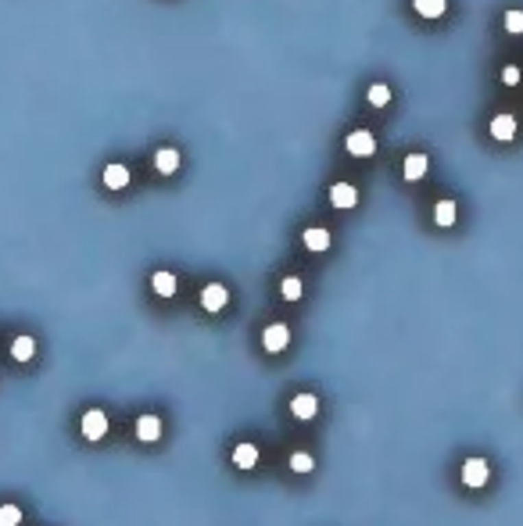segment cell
Segmentation results:
<instances>
[{
  "label": "cell",
  "mask_w": 523,
  "mask_h": 526,
  "mask_svg": "<svg viewBox=\"0 0 523 526\" xmlns=\"http://www.w3.org/2000/svg\"><path fill=\"white\" fill-rule=\"evenodd\" d=\"M33 355H36V340L33 337H25V333H22V337H14V344H11V358L14 362H29Z\"/></svg>",
  "instance_id": "2e32d148"
},
{
  "label": "cell",
  "mask_w": 523,
  "mask_h": 526,
  "mask_svg": "<svg viewBox=\"0 0 523 526\" xmlns=\"http://www.w3.org/2000/svg\"><path fill=\"white\" fill-rule=\"evenodd\" d=\"M491 136L495 140H513L516 136V118L513 115H495L491 118Z\"/></svg>",
  "instance_id": "5bb4252c"
},
{
  "label": "cell",
  "mask_w": 523,
  "mask_h": 526,
  "mask_svg": "<svg viewBox=\"0 0 523 526\" xmlns=\"http://www.w3.org/2000/svg\"><path fill=\"white\" fill-rule=\"evenodd\" d=\"M505 29H509V33H523V11H509V14H505Z\"/></svg>",
  "instance_id": "603a6c76"
},
{
  "label": "cell",
  "mask_w": 523,
  "mask_h": 526,
  "mask_svg": "<svg viewBox=\"0 0 523 526\" xmlns=\"http://www.w3.org/2000/svg\"><path fill=\"white\" fill-rule=\"evenodd\" d=\"M133 434H136V440H144V444L162 440V416H154V412H144V416L136 419Z\"/></svg>",
  "instance_id": "8992f818"
},
{
  "label": "cell",
  "mask_w": 523,
  "mask_h": 526,
  "mask_svg": "<svg viewBox=\"0 0 523 526\" xmlns=\"http://www.w3.org/2000/svg\"><path fill=\"white\" fill-rule=\"evenodd\" d=\"M315 469V455L312 451H305V448H297L294 455H291V473H297V476H308Z\"/></svg>",
  "instance_id": "ac0fdd59"
},
{
  "label": "cell",
  "mask_w": 523,
  "mask_h": 526,
  "mask_svg": "<svg viewBox=\"0 0 523 526\" xmlns=\"http://www.w3.org/2000/svg\"><path fill=\"white\" fill-rule=\"evenodd\" d=\"M258 444H251V440H241V444H236V448H233V466L236 469H258Z\"/></svg>",
  "instance_id": "ba28073f"
},
{
  "label": "cell",
  "mask_w": 523,
  "mask_h": 526,
  "mask_svg": "<svg viewBox=\"0 0 523 526\" xmlns=\"http://www.w3.org/2000/svg\"><path fill=\"white\" fill-rule=\"evenodd\" d=\"M154 168L162 172V175H172L180 168V151L176 147H158L154 151Z\"/></svg>",
  "instance_id": "7c38bea8"
},
{
  "label": "cell",
  "mask_w": 523,
  "mask_h": 526,
  "mask_svg": "<svg viewBox=\"0 0 523 526\" xmlns=\"http://www.w3.org/2000/svg\"><path fill=\"white\" fill-rule=\"evenodd\" d=\"M301 294H305V283H301L297 276H287L280 283V297L283 301H301Z\"/></svg>",
  "instance_id": "d6986e66"
},
{
  "label": "cell",
  "mask_w": 523,
  "mask_h": 526,
  "mask_svg": "<svg viewBox=\"0 0 523 526\" xmlns=\"http://www.w3.org/2000/svg\"><path fill=\"white\" fill-rule=\"evenodd\" d=\"M151 290H154L158 297H176V290H180V279L172 276V273H165V268H158V273L151 276Z\"/></svg>",
  "instance_id": "8fae6325"
},
{
  "label": "cell",
  "mask_w": 523,
  "mask_h": 526,
  "mask_svg": "<svg viewBox=\"0 0 523 526\" xmlns=\"http://www.w3.org/2000/svg\"><path fill=\"white\" fill-rule=\"evenodd\" d=\"M412 8H416V14H423V18H441V14L448 11V0H412Z\"/></svg>",
  "instance_id": "9a60e30c"
},
{
  "label": "cell",
  "mask_w": 523,
  "mask_h": 526,
  "mask_svg": "<svg viewBox=\"0 0 523 526\" xmlns=\"http://www.w3.org/2000/svg\"><path fill=\"white\" fill-rule=\"evenodd\" d=\"M502 83H505V86H516V83H520V68H516V65H505V68H502Z\"/></svg>",
  "instance_id": "cb8c5ba5"
},
{
  "label": "cell",
  "mask_w": 523,
  "mask_h": 526,
  "mask_svg": "<svg viewBox=\"0 0 523 526\" xmlns=\"http://www.w3.org/2000/svg\"><path fill=\"white\" fill-rule=\"evenodd\" d=\"M434 222H437V226H452V222H455V201H437Z\"/></svg>",
  "instance_id": "ffe728a7"
},
{
  "label": "cell",
  "mask_w": 523,
  "mask_h": 526,
  "mask_svg": "<svg viewBox=\"0 0 523 526\" xmlns=\"http://www.w3.org/2000/svg\"><path fill=\"white\" fill-rule=\"evenodd\" d=\"M104 186L108 190H125V186H130V168H125V165H108L104 168Z\"/></svg>",
  "instance_id": "4fadbf2b"
},
{
  "label": "cell",
  "mask_w": 523,
  "mask_h": 526,
  "mask_svg": "<svg viewBox=\"0 0 523 526\" xmlns=\"http://www.w3.org/2000/svg\"><path fill=\"white\" fill-rule=\"evenodd\" d=\"M291 416L297 423H312L315 416H319V394H312V390H297L291 397Z\"/></svg>",
  "instance_id": "3957f363"
},
{
  "label": "cell",
  "mask_w": 523,
  "mask_h": 526,
  "mask_svg": "<svg viewBox=\"0 0 523 526\" xmlns=\"http://www.w3.org/2000/svg\"><path fill=\"white\" fill-rule=\"evenodd\" d=\"M344 147H348V154H355V158H369L376 151V136L369 129H355V133L344 136Z\"/></svg>",
  "instance_id": "5b68a950"
},
{
  "label": "cell",
  "mask_w": 523,
  "mask_h": 526,
  "mask_svg": "<svg viewBox=\"0 0 523 526\" xmlns=\"http://www.w3.org/2000/svg\"><path fill=\"white\" fill-rule=\"evenodd\" d=\"M301 244H305V251H312V254H323L330 244H334V236H330L323 226H312V229L301 233Z\"/></svg>",
  "instance_id": "9c48e42d"
},
{
  "label": "cell",
  "mask_w": 523,
  "mask_h": 526,
  "mask_svg": "<svg viewBox=\"0 0 523 526\" xmlns=\"http://www.w3.org/2000/svg\"><path fill=\"white\" fill-rule=\"evenodd\" d=\"M262 347L269 355H283V351L291 347V326L287 323H269L262 329Z\"/></svg>",
  "instance_id": "7a4b0ae2"
},
{
  "label": "cell",
  "mask_w": 523,
  "mask_h": 526,
  "mask_svg": "<svg viewBox=\"0 0 523 526\" xmlns=\"http://www.w3.org/2000/svg\"><path fill=\"white\" fill-rule=\"evenodd\" d=\"M79 426H83V437L86 440H101L108 434V416H104L101 408H90V412H83V423H79Z\"/></svg>",
  "instance_id": "52a82bcc"
},
{
  "label": "cell",
  "mask_w": 523,
  "mask_h": 526,
  "mask_svg": "<svg viewBox=\"0 0 523 526\" xmlns=\"http://www.w3.org/2000/svg\"><path fill=\"white\" fill-rule=\"evenodd\" d=\"M230 305V290H226V286L223 283H204V290H201V308L204 312H223Z\"/></svg>",
  "instance_id": "277c9868"
},
{
  "label": "cell",
  "mask_w": 523,
  "mask_h": 526,
  "mask_svg": "<svg viewBox=\"0 0 523 526\" xmlns=\"http://www.w3.org/2000/svg\"><path fill=\"white\" fill-rule=\"evenodd\" d=\"M487 480H491V462L487 458L470 455L463 466H459V484L466 490H481V487H487Z\"/></svg>",
  "instance_id": "6da1fadb"
},
{
  "label": "cell",
  "mask_w": 523,
  "mask_h": 526,
  "mask_svg": "<svg viewBox=\"0 0 523 526\" xmlns=\"http://www.w3.org/2000/svg\"><path fill=\"white\" fill-rule=\"evenodd\" d=\"M387 101H391V86H387V83H373V86H369V104H373V108H384Z\"/></svg>",
  "instance_id": "44dd1931"
},
{
  "label": "cell",
  "mask_w": 523,
  "mask_h": 526,
  "mask_svg": "<svg viewBox=\"0 0 523 526\" xmlns=\"http://www.w3.org/2000/svg\"><path fill=\"white\" fill-rule=\"evenodd\" d=\"M19 523H22L19 505H0V526H19Z\"/></svg>",
  "instance_id": "7402d4cb"
},
{
  "label": "cell",
  "mask_w": 523,
  "mask_h": 526,
  "mask_svg": "<svg viewBox=\"0 0 523 526\" xmlns=\"http://www.w3.org/2000/svg\"><path fill=\"white\" fill-rule=\"evenodd\" d=\"M426 165H430V162H426V154H409V158H405V179H409V183L423 179V175H426Z\"/></svg>",
  "instance_id": "e0dca14e"
},
{
  "label": "cell",
  "mask_w": 523,
  "mask_h": 526,
  "mask_svg": "<svg viewBox=\"0 0 523 526\" xmlns=\"http://www.w3.org/2000/svg\"><path fill=\"white\" fill-rule=\"evenodd\" d=\"M330 204H334V208H355V204H358V190L352 183H334V186H330Z\"/></svg>",
  "instance_id": "30bf717a"
}]
</instances>
